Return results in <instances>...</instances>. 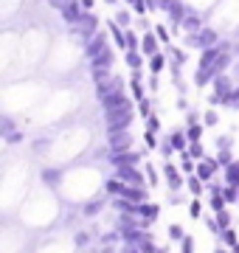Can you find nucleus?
Segmentation results:
<instances>
[{
    "mask_svg": "<svg viewBox=\"0 0 239 253\" xmlns=\"http://www.w3.org/2000/svg\"><path fill=\"white\" fill-rule=\"evenodd\" d=\"M186 189L192 191V197H202V191H208V183H202L197 174H189V180H186Z\"/></svg>",
    "mask_w": 239,
    "mask_h": 253,
    "instance_id": "obj_4",
    "label": "nucleus"
},
{
    "mask_svg": "<svg viewBox=\"0 0 239 253\" xmlns=\"http://www.w3.org/2000/svg\"><path fill=\"white\" fill-rule=\"evenodd\" d=\"M144 172H147L149 189H158V183H160V174H158V169H155V166H152L149 161H144Z\"/></svg>",
    "mask_w": 239,
    "mask_h": 253,
    "instance_id": "obj_9",
    "label": "nucleus"
},
{
    "mask_svg": "<svg viewBox=\"0 0 239 253\" xmlns=\"http://www.w3.org/2000/svg\"><path fill=\"white\" fill-rule=\"evenodd\" d=\"M160 65H163V59H160V56H152V71H160Z\"/></svg>",
    "mask_w": 239,
    "mask_h": 253,
    "instance_id": "obj_19",
    "label": "nucleus"
},
{
    "mask_svg": "<svg viewBox=\"0 0 239 253\" xmlns=\"http://www.w3.org/2000/svg\"><path fill=\"white\" fill-rule=\"evenodd\" d=\"M127 62L132 65V68H138V65H141V56L135 54V51H129V54H127Z\"/></svg>",
    "mask_w": 239,
    "mask_h": 253,
    "instance_id": "obj_16",
    "label": "nucleus"
},
{
    "mask_svg": "<svg viewBox=\"0 0 239 253\" xmlns=\"http://www.w3.org/2000/svg\"><path fill=\"white\" fill-rule=\"evenodd\" d=\"M180 253H194V236H192V234H189L183 242H180Z\"/></svg>",
    "mask_w": 239,
    "mask_h": 253,
    "instance_id": "obj_14",
    "label": "nucleus"
},
{
    "mask_svg": "<svg viewBox=\"0 0 239 253\" xmlns=\"http://www.w3.org/2000/svg\"><path fill=\"white\" fill-rule=\"evenodd\" d=\"M189 217L192 219H202V200L194 197L192 203H189Z\"/></svg>",
    "mask_w": 239,
    "mask_h": 253,
    "instance_id": "obj_12",
    "label": "nucleus"
},
{
    "mask_svg": "<svg viewBox=\"0 0 239 253\" xmlns=\"http://www.w3.org/2000/svg\"><path fill=\"white\" fill-rule=\"evenodd\" d=\"M169 144H172L175 152H186V149H189V141H186L183 132H172V135H169Z\"/></svg>",
    "mask_w": 239,
    "mask_h": 253,
    "instance_id": "obj_8",
    "label": "nucleus"
},
{
    "mask_svg": "<svg viewBox=\"0 0 239 253\" xmlns=\"http://www.w3.org/2000/svg\"><path fill=\"white\" fill-rule=\"evenodd\" d=\"M144 48H147V54H155V40L147 37V40H144Z\"/></svg>",
    "mask_w": 239,
    "mask_h": 253,
    "instance_id": "obj_17",
    "label": "nucleus"
},
{
    "mask_svg": "<svg viewBox=\"0 0 239 253\" xmlns=\"http://www.w3.org/2000/svg\"><path fill=\"white\" fill-rule=\"evenodd\" d=\"M225 186H239V161L225 166Z\"/></svg>",
    "mask_w": 239,
    "mask_h": 253,
    "instance_id": "obj_6",
    "label": "nucleus"
},
{
    "mask_svg": "<svg viewBox=\"0 0 239 253\" xmlns=\"http://www.w3.org/2000/svg\"><path fill=\"white\" fill-rule=\"evenodd\" d=\"M231 253H239V245H237V248H231Z\"/></svg>",
    "mask_w": 239,
    "mask_h": 253,
    "instance_id": "obj_23",
    "label": "nucleus"
},
{
    "mask_svg": "<svg viewBox=\"0 0 239 253\" xmlns=\"http://www.w3.org/2000/svg\"><path fill=\"white\" fill-rule=\"evenodd\" d=\"M214 217H217V222H220L222 231H225V228H234V225H231V222H234V214H231L228 208H225V211H217Z\"/></svg>",
    "mask_w": 239,
    "mask_h": 253,
    "instance_id": "obj_11",
    "label": "nucleus"
},
{
    "mask_svg": "<svg viewBox=\"0 0 239 253\" xmlns=\"http://www.w3.org/2000/svg\"><path fill=\"white\" fill-rule=\"evenodd\" d=\"M200 135H202V126H192L189 129V141H200Z\"/></svg>",
    "mask_w": 239,
    "mask_h": 253,
    "instance_id": "obj_15",
    "label": "nucleus"
},
{
    "mask_svg": "<svg viewBox=\"0 0 239 253\" xmlns=\"http://www.w3.org/2000/svg\"><path fill=\"white\" fill-rule=\"evenodd\" d=\"M220 169H222V166L217 163V158H202V161H197V172H194V174H197L202 183H211Z\"/></svg>",
    "mask_w": 239,
    "mask_h": 253,
    "instance_id": "obj_3",
    "label": "nucleus"
},
{
    "mask_svg": "<svg viewBox=\"0 0 239 253\" xmlns=\"http://www.w3.org/2000/svg\"><path fill=\"white\" fill-rule=\"evenodd\" d=\"M87 239H90V236H87V234H76V245H84V242H87Z\"/></svg>",
    "mask_w": 239,
    "mask_h": 253,
    "instance_id": "obj_21",
    "label": "nucleus"
},
{
    "mask_svg": "<svg viewBox=\"0 0 239 253\" xmlns=\"http://www.w3.org/2000/svg\"><path fill=\"white\" fill-rule=\"evenodd\" d=\"M222 197L228 206H239V186H222Z\"/></svg>",
    "mask_w": 239,
    "mask_h": 253,
    "instance_id": "obj_10",
    "label": "nucleus"
},
{
    "mask_svg": "<svg viewBox=\"0 0 239 253\" xmlns=\"http://www.w3.org/2000/svg\"><path fill=\"white\" fill-rule=\"evenodd\" d=\"M163 177H166L169 191H183L186 180H189V177H183V169H177L172 161H163Z\"/></svg>",
    "mask_w": 239,
    "mask_h": 253,
    "instance_id": "obj_1",
    "label": "nucleus"
},
{
    "mask_svg": "<svg viewBox=\"0 0 239 253\" xmlns=\"http://www.w3.org/2000/svg\"><path fill=\"white\" fill-rule=\"evenodd\" d=\"M166 231H169V242H183L186 236H189V234H186V228L180 225V222H172Z\"/></svg>",
    "mask_w": 239,
    "mask_h": 253,
    "instance_id": "obj_7",
    "label": "nucleus"
},
{
    "mask_svg": "<svg viewBox=\"0 0 239 253\" xmlns=\"http://www.w3.org/2000/svg\"><path fill=\"white\" fill-rule=\"evenodd\" d=\"M189 155H192L194 161H202V158H205V152H202V144H200V141H192V144H189Z\"/></svg>",
    "mask_w": 239,
    "mask_h": 253,
    "instance_id": "obj_13",
    "label": "nucleus"
},
{
    "mask_svg": "<svg viewBox=\"0 0 239 253\" xmlns=\"http://www.w3.org/2000/svg\"><path fill=\"white\" fill-rule=\"evenodd\" d=\"M205 124H208V126L217 124V113H205Z\"/></svg>",
    "mask_w": 239,
    "mask_h": 253,
    "instance_id": "obj_20",
    "label": "nucleus"
},
{
    "mask_svg": "<svg viewBox=\"0 0 239 253\" xmlns=\"http://www.w3.org/2000/svg\"><path fill=\"white\" fill-rule=\"evenodd\" d=\"M132 211H135V217L141 219V225H144V228H149L158 217H160V206H158V203H149V200H147V203H138Z\"/></svg>",
    "mask_w": 239,
    "mask_h": 253,
    "instance_id": "obj_2",
    "label": "nucleus"
},
{
    "mask_svg": "<svg viewBox=\"0 0 239 253\" xmlns=\"http://www.w3.org/2000/svg\"><path fill=\"white\" fill-rule=\"evenodd\" d=\"M217 239H220V245H225V248H237V245H239L237 228H225V231H222V234L217 236Z\"/></svg>",
    "mask_w": 239,
    "mask_h": 253,
    "instance_id": "obj_5",
    "label": "nucleus"
},
{
    "mask_svg": "<svg viewBox=\"0 0 239 253\" xmlns=\"http://www.w3.org/2000/svg\"><path fill=\"white\" fill-rule=\"evenodd\" d=\"M214 253H231V248H225V245H217V248H214Z\"/></svg>",
    "mask_w": 239,
    "mask_h": 253,
    "instance_id": "obj_22",
    "label": "nucleus"
},
{
    "mask_svg": "<svg viewBox=\"0 0 239 253\" xmlns=\"http://www.w3.org/2000/svg\"><path fill=\"white\" fill-rule=\"evenodd\" d=\"M160 129V121L158 118H149V132H158Z\"/></svg>",
    "mask_w": 239,
    "mask_h": 253,
    "instance_id": "obj_18",
    "label": "nucleus"
},
{
    "mask_svg": "<svg viewBox=\"0 0 239 253\" xmlns=\"http://www.w3.org/2000/svg\"><path fill=\"white\" fill-rule=\"evenodd\" d=\"M110 3H113V0H110Z\"/></svg>",
    "mask_w": 239,
    "mask_h": 253,
    "instance_id": "obj_24",
    "label": "nucleus"
}]
</instances>
